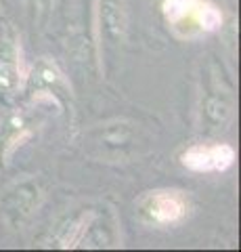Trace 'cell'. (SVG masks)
Returning a JSON list of instances; mask_svg holds the SVG:
<instances>
[{
    "mask_svg": "<svg viewBox=\"0 0 241 252\" xmlns=\"http://www.w3.org/2000/svg\"><path fill=\"white\" fill-rule=\"evenodd\" d=\"M122 244L120 220L111 206L99 204L76 210L61 220L51 238L55 248H118Z\"/></svg>",
    "mask_w": 241,
    "mask_h": 252,
    "instance_id": "obj_1",
    "label": "cell"
},
{
    "mask_svg": "<svg viewBox=\"0 0 241 252\" xmlns=\"http://www.w3.org/2000/svg\"><path fill=\"white\" fill-rule=\"evenodd\" d=\"M161 13L170 32L181 40L204 38L222 26V13L210 0H164Z\"/></svg>",
    "mask_w": 241,
    "mask_h": 252,
    "instance_id": "obj_2",
    "label": "cell"
},
{
    "mask_svg": "<svg viewBox=\"0 0 241 252\" xmlns=\"http://www.w3.org/2000/svg\"><path fill=\"white\" fill-rule=\"evenodd\" d=\"M235 118V97L229 82L218 74V67H210L201 82L199 120L201 128L208 132L227 130Z\"/></svg>",
    "mask_w": 241,
    "mask_h": 252,
    "instance_id": "obj_3",
    "label": "cell"
},
{
    "mask_svg": "<svg viewBox=\"0 0 241 252\" xmlns=\"http://www.w3.org/2000/svg\"><path fill=\"white\" fill-rule=\"evenodd\" d=\"M136 215L145 225L176 227L191 215V200L181 189H151L136 200Z\"/></svg>",
    "mask_w": 241,
    "mask_h": 252,
    "instance_id": "obj_4",
    "label": "cell"
},
{
    "mask_svg": "<svg viewBox=\"0 0 241 252\" xmlns=\"http://www.w3.org/2000/svg\"><path fill=\"white\" fill-rule=\"evenodd\" d=\"M138 143H141L138 124L124 118L97 124L88 132V147L92 149V154L109 162L128 160L130 156L136 154Z\"/></svg>",
    "mask_w": 241,
    "mask_h": 252,
    "instance_id": "obj_5",
    "label": "cell"
},
{
    "mask_svg": "<svg viewBox=\"0 0 241 252\" xmlns=\"http://www.w3.org/2000/svg\"><path fill=\"white\" fill-rule=\"evenodd\" d=\"M44 195V185L38 177H26L6 187L0 198V212H2L4 223L11 229H21L42 206Z\"/></svg>",
    "mask_w": 241,
    "mask_h": 252,
    "instance_id": "obj_6",
    "label": "cell"
},
{
    "mask_svg": "<svg viewBox=\"0 0 241 252\" xmlns=\"http://www.w3.org/2000/svg\"><path fill=\"white\" fill-rule=\"evenodd\" d=\"M21 89H26L32 101H49L57 109H65L72 101V86L65 80L63 72L46 57L38 61L32 72L23 78Z\"/></svg>",
    "mask_w": 241,
    "mask_h": 252,
    "instance_id": "obj_7",
    "label": "cell"
},
{
    "mask_svg": "<svg viewBox=\"0 0 241 252\" xmlns=\"http://www.w3.org/2000/svg\"><path fill=\"white\" fill-rule=\"evenodd\" d=\"M23 49L19 34L6 21H0V101H9L23 86Z\"/></svg>",
    "mask_w": 241,
    "mask_h": 252,
    "instance_id": "obj_8",
    "label": "cell"
},
{
    "mask_svg": "<svg viewBox=\"0 0 241 252\" xmlns=\"http://www.w3.org/2000/svg\"><path fill=\"white\" fill-rule=\"evenodd\" d=\"M237 160V152L229 143H193L181 154V164L197 175L227 172Z\"/></svg>",
    "mask_w": 241,
    "mask_h": 252,
    "instance_id": "obj_9",
    "label": "cell"
},
{
    "mask_svg": "<svg viewBox=\"0 0 241 252\" xmlns=\"http://www.w3.org/2000/svg\"><path fill=\"white\" fill-rule=\"evenodd\" d=\"M34 135V122L23 112H9L0 118V168L11 164L15 152Z\"/></svg>",
    "mask_w": 241,
    "mask_h": 252,
    "instance_id": "obj_10",
    "label": "cell"
},
{
    "mask_svg": "<svg viewBox=\"0 0 241 252\" xmlns=\"http://www.w3.org/2000/svg\"><path fill=\"white\" fill-rule=\"evenodd\" d=\"M97 21L101 42L120 44L126 36L128 15L124 0H99L97 2Z\"/></svg>",
    "mask_w": 241,
    "mask_h": 252,
    "instance_id": "obj_11",
    "label": "cell"
},
{
    "mask_svg": "<svg viewBox=\"0 0 241 252\" xmlns=\"http://www.w3.org/2000/svg\"><path fill=\"white\" fill-rule=\"evenodd\" d=\"M29 4L34 6V11L36 13H49L51 9H53V4H55V0H27Z\"/></svg>",
    "mask_w": 241,
    "mask_h": 252,
    "instance_id": "obj_12",
    "label": "cell"
}]
</instances>
